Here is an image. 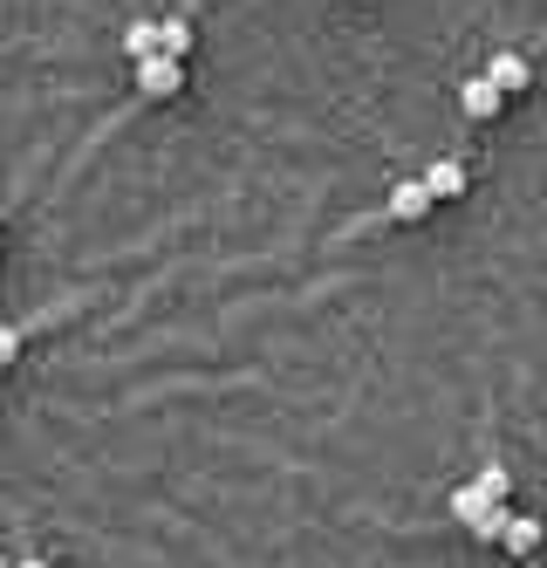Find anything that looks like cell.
Listing matches in <instances>:
<instances>
[{"mask_svg":"<svg viewBox=\"0 0 547 568\" xmlns=\"http://www.w3.org/2000/svg\"><path fill=\"white\" fill-rule=\"evenodd\" d=\"M179 90H185V62H172V55H151V62H138V97L164 103V97H179Z\"/></svg>","mask_w":547,"mask_h":568,"instance_id":"cell-1","label":"cell"},{"mask_svg":"<svg viewBox=\"0 0 547 568\" xmlns=\"http://www.w3.org/2000/svg\"><path fill=\"white\" fill-rule=\"evenodd\" d=\"M486 83L499 90V103H507V97H520V90L534 83V69H527V55H514V49H499V55L486 62Z\"/></svg>","mask_w":547,"mask_h":568,"instance_id":"cell-2","label":"cell"},{"mask_svg":"<svg viewBox=\"0 0 547 568\" xmlns=\"http://www.w3.org/2000/svg\"><path fill=\"white\" fill-rule=\"evenodd\" d=\"M493 507H507V500H493V494H486L479 479H466V486H452V520L466 527V535H473V527H479V520H486Z\"/></svg>","mask_w":547,"mask_h":568,"instance_id":"cell-3","label":"cell"},{"mask_svg":"<svg viewBox=\"0 0 547 568\" xmlns=\"http://www.w3.org/2000/svg\"><path fill=\"white\" fill-rule=\"evenodd\" d=\"M384 213L411 226V220H425V213H432V192L417 185V179H404V185H391V199H384Z\"/></svg>","mask_w":547,"mask_h":568,"instance_id":"cell-4","label":"cell"},{"mask_svg":"<svg viewBox=\"0 0 547 568\" xmlns=\"http://www.w3.org/2000/svg\"><path fill=\"white\" fill-rule=\"evenodd\" d=\"M540 541H547V527L534 514H514L507 535H499V548H507V555H540Z\"/></svg>","mask_w":547,"mask_h":568,"instance_id":"cell-5","label":"cell"},{"mask_svg":"<svg viewBox=\"0 0 547 568\" xmlns=\"http://www.w3.org/2000/svg\"><path fill=\"white\" fill-rule=\"evenodd\" d=\"M417 185L432 192V206H438V199H458V192H466V165H452V158H438V165H432L425 179H417Z\"/></svg>","mask_w":547,"mask_h":568,"instance_id":"cell-6","label":"cell"},{"mask_svg":"<svg viewBox=\"0 0 547 568\" xmlns=\"http://www.w3.org/2000/svg\"><path fill=\"white\" fill-rule=\"evenodd\" d=\"M458 110H466V116H473V124H486V116L499 110V90L486 83V75H473V83H466V90H458Z\"/></svg>","mask_w":547,"mask_h":568,"instance_id":"cell-7","label":"cell"},{"mask_svg":"<svg viewBox=\"0 0 547 568\" xmlns=\"http://www.w3.org/2000/svg\"><path fill=\"white\" fill-rule=\"evenodd\" d=\"M123 55H131V62H151V55H158V21H131V28H123Z\"/></svg>","mask_w":547,"mask_h":568,"instance_id":"cell-8","label":"cell"},{"mask_svg":"<svg viewBox=\"0 0 547 568\" xmlns=\"http://www.w3.org/2000/svg\"><path fill=\"white\" fill-rule=\"evenodd\" d=\"M158 55L185 62V55H192V28H185V21H158Z\"/></svg>","mask_w":547,"mask_h":568,"instance_id":"cell-9","label":"cell"},{"mask_svg":"<svg viewBox=\"0 0 547 568\" xmlns=\"http://www.w3.org/2000/svg\"><path fill=\"white\" fill-rule=\"evenodd\" d=\"M473 479L486 486V494H493V500H507V494H514V473H507V466H479Z\"/></svg>","mask_w":547,"mask_h":568,"instance_id":"cell-10","label":"cell"},{"mask_svg":"<svg viewBox=\"0 0 547 568\" xmlns=\"http://www.w3.org/2000/svg\"><path fill=\"white\" fill-rule=\"evenodd\" d=\"M507 520H514V507H493V514L473 527V541H499V535H507Z\"/></svg>","mask_w":547,"mask_h":568,"instance_id":"cell-11","label":"cell"},{"mask_svg":"<svg viewBox=\"0 0 547 568\" xmlns=\"http://www.w3.org/2000/svg\"><path fill=\"white\" fill-rule=\"evenodd\" d=\"M14 356H21V329H14V322H0V371H14Z\"/></svg>","mask_w":547,"mask_h":568,"instance_id":"cell-12","label":"cell"},{"mask_svg":"<svg viewBox=\"0 0 547 568\" xmlns=\"http://www.w3.org/2000/svg\"><path fill=\"white\" fill-rule=\"evenodd\" d=\"M14 568H55V561H49V555H21Z\"/></svg>","mask_w":547,"mask_h":568,"instance_id":"cell-13","label":"cell"},{"mask_svg":"<svg viewBox=\"0 0 547 568\" xmlns=\"http://www.w3.org/2000/svg\"><path fill=\"white\" fill-rule=\"evenodd\" d=\"M0 247H8V233H0Z\"/></svg>","mask_w":547,"mask_h":568,"instance_id":"cell-14","label":"cell"}]
</instances>
